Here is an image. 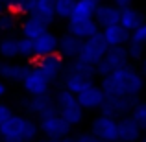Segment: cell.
<instances>
[{
  "label": "cell",
  "instance_id": "obj_29",
  "mask_svg": "<svg viewBox=\"0 0 146 142\" xmlns=\"http://www.w3.org/2000/svg\"><path fill=\"white\" fill-rule=\"evenodd\" d=\"M17 17L19 15H15L13 11H4L2 15H0V33L2 32H13L15 28H17Z\"/></svg>",
  "mask_w": 146,
  "mask_h": 142
},
{
  "label": "cell",
  "instance_id": "obj_42",
  "mask_svg": "<svg viewBox=\"0 0 146 142\" xmlns=\"http://www.w3.org/2000/svg\"><path fill=\"white\" fill-rule=\"evenodd\" d=\"M91 2H93V4H100V2H102V0H91Z\"/></svg>",
  "mask_w": 146,
  "mask_h": 142
},
{
  "label": "cell",
  "instance_id": "obj_19",
  "mask_svg": "<svg viewBox=\"0 0 146 142\" xmlns=\"http://www.w3.org/2000/svg\"><path fill=\"white\" fill-rule=\"evenodd\" d=\"M82 46V41L76 39L70 33H65V35L57 37V53H59L63 59H76Z\"/></svg>",
  "mask_w": 146,
  "mask_h": 142
},
{
  "label": "cell",
  "instance_id": "obj_21",
  "mask_svg": "<svg viewBox=\"0 0 146 142\" xmlns=\"http://www.w3.org/2000/svg\"><path fill=\"white\" fill-rule=\"evenodd\" d=\"M118 24L122 26L124 30H128V32H133L135 28H139V26L144 24V17L141 11H137L135 7H124V9H120V18H118Z\"/></svg>",
  "mask_w": 146,
  "mask_h": 142
},
{
  "label": "cell",
  "instance_id": "obj_28",
  "mask_svg": "<svg viewBox=\"0 0 146 142\" xmlns=\"http://www.w3.org/2000/svg\"><path fill=\"white\" fill-rule=\"evenodd\" d=\"M129 118H131V120L135 122L141 129H146V103H143V102L135 103V105H133V109H131Z\"/></svg>",
  "mask_w": 146,
  "mask_h": 142
},
{
  "label": "cell",
  "instance_id": "obj_14",
  "mask_svg": "<svg viewBox=\"0 0 146 142\" xmlns=\"http://www.w3.org/2000/svg\"><path fill=\"white\" fill-rule=\"evenodd\" d=\"M98 32H100V28L96 26V22L93 18H87V20H68V26H67V33L74 35L80 41L89 39V37H93Z\"/></svg>",
  "mask_w": 146,
  "mask_h": 142
},
{
  "label": "cell",
  "instance_id": "obj_36",
  "mask_svg": "<svg viewBox=\"0 0 146 142\" xmlns=\"http://www.w3.org/2000/svg\"><path fill=\"white\" fill-rule=\"evenodd\" d=\"M113 6H117L118 9H124V7L131 6V0H113Z\"/></svg>",
  "mask_w": 146,
  "mask_h": 142
},
{
  "label": "cell",
  "instance_id": "obj_8",
  "mask_svg": "<svg viewBox=\"0 0 146 142\" xmlns=\"http://www.w3.org/2000/svg\"><path fill=\"white\" fill-rule=\"evenodd\" d=\"M35 67L39 68L41 72H43L44 78H46L50 83H54V81H57V78H59L61 72H63V68H65V59L59 55V53H50V55L37 57Z\"/></svg>",
  "mask_w": 146,
  "mask_h": 142
},
{
  "label": "cell",
  "instance_id": "obj_10",
  "mask_svg": "<svg viewBox=\"0 0 146 142\" xmlns=\"http://www.w3.org/2000/svg\"><path fill=\"white\" fill-rule=\"evenodd\" d=\"M76 96V102H78V105L82 107L83 111H93V109H100L104 103V100H106V96H104L102 89H100L98 85H89L85 87V89L82 90V92L74 94Z\"/></svg>",
  "mask_w": 146,
  "mask_h": 142
},
{
  "label": "cell",
  "instance_id": "obj_15",
  "mask_svg": "<svg viewBox=\"0 0 146 142\" xmlns=\"http://www.w3.org/2000/svg\"><path fill=\"white\" fill-rule=\"evenodd\" d=\"M26 109L30 111L32 114L39 118H44V116H50V114L56 113V105H54V100L50 98L48 94H43V96H33L30 102H26Z\"/></svg>",
  "mask_w": 146,
  "mask_h": 142
},
{
  "label": "cell",
  "instance_id": "obj_30",
  "mask_svg": "<svg viewBox=\"0 0 146 142\" xmlns=\"http://www.w3.org/2000/svg\"><path fill=\"white\" fill-rule=\"evenodd\" d=\"M17 46H19V55L24 59H35V52H33V41L21 37L17 39Z\"/></svg>",
  "mask_w": 146,
  "mask_h": 142
},
{
  "label": "cell",
  "instance_id": "obj_26",
  "mask_svg": "<svg viewBox=\"0 0 146 142\" xmlns=\"http://www.w3.org/2000/svg\"><path fill=\"white\" fill-rule=\"evenodd\" d=\"M74 4H76V0H54V17L68 18Z\"/></svg>",
  "mask_w": 146,
  "mask_h": 142
},
{
  "label": "cell",
  "instance_id": "obj_4",
  "mask_svg": "<svg viewBox=\"0 0 146 142\" xmlns=\"http://www.w3.org/2000/svg\"><path fill=\"white\" fill-rule=\"evenodd\" d=\"M37 127H39V133H43L48 140H61L65 137H68L72 131V125L68 122H65L57 113L44 116V118H39Z\"/></svg>",
  "mask_w": 146,
  "mask_h": 142
},
{
  "label": "cell",
  "instance_id": "obj_31",
  "mask_svg": "<svg viewBox=\"0 0 146 142\" xmlns=\"http://www.w3.org/2000/svg\"><path fill=\"white\" fill-rule=\"evenodd\" d=\"M68 70L78 72V74H83V76H87V78H94V76H96V74H94V67H93V65H87V63H83V61H80V59H72Z\"/></svg>",
  "mask_w": 146,
  "mask_h": 142
},
{
  "label": "cell",
  "instance_id": "obj_11",
  "mask_svg": "<svg viewBox=\"0 0 146 142\" xmlns=\"http://www.w3.org/2000/svg\"><path fill=\"white\" fill-rule=\"evenodd\" d=\"M118 18H120V9L113 4H104L100 2L94 7V15H93V20L96 22L98 28H107V26H113L118 24Z\"/></svg>",
  "mask_w": 146,
  "mask_h": 142
},
{
  "label": "cell",
  "instance_id": "obj_2",
  "mask_svg": "<svg viewBox=\"0 0 146 142\" xmlns=\"http://www.w3.org/2000/svg\"><path fill=\"white\" fill-rule=\"evenodd\" d=\"M54 105H56V113L70 125H78L83 122V109L78 105L76 96L72 92L65 89L57 90L56 98H54Z\"/></svg>",
  "mask_w": 146,
  "mask_h": 142
},
{
  "label": "cell",
  "instance_id": "obj_43",
  "mask_svg": "<svg viewBox=\"0 0 146 142\" xmlns=\"http://www.w3.org/2000/svg\"><path fill=\"white\" fill-rule=\"evenodd\" d=\"M139 142H146V140H143V139H139Z\"/></svg>",
  "mask_w": 146,
  "mask_h": 142
},
{
  "label": "cell",
  "instance_id": "obj_5",
  "mask_svg": "<svg viewBox=\"0 0 146 142\" xmlns=\"http://www.w3.org/2000/svg\"><path fill=\"white\" fill-rule=\"evenodd\" d=\"M107 48L109 46L104 43L102 33L98 32V33H94L93 37L82 41V46H80V52H78V57H76V59L94 67L96 63H100V59H102L104 53L107 52Z\"/></svg>",
  "mask_w": 146,
  "mask_h": 142
},
{
  "label": "cell",
  "instance_id": "obj_12",
  "mask_svg": "<svg viewBox=\"0 0 146 142\" xmlns=\"http://www.w3.org/2000/svg\"><path fill=\"white\" fill-rule=\"evenodd\" d=\"M22 124H24V116L11 114L4 124H0V140L22 142Z\"/></svg>",
  "mask_w": 146,
  "mask_h": 142
},
{
  "label": "cell",
  "instance_id": "obj_35",
  "mask_svg": "<svg viewBox=\"0 0 146 142\" xmlns=\"http://www.w3.org/2000/svg\"><path fill=\"white\" fill-rule=\"evenodd\" d=\"M76 142H100L96 137L93 135H87V133H83V135H78L76 137Z\"/></svg>",
  "mask_w": 146,
  "mask_h": 142
},
{
  "label": "cell",
  "instance_id": "obj_9",
  "mask_svg": "<svg viewBox=\"0 0 146 142\" xmlns=\"http://www.w3.org/2000/svg\"><path fill=\"white\" fill-rule=\"evenodd\" d=\"M91 135L100 142H117V120L100 114L91 125Z\"/></svg>",
  "mask_w": 146,
  "mask_h": 142
},
{
  "label": "cell",
  "instance_id": "obj_24",
  "mask_svg": "<svg viewBox=\"0 0 146 142\" xmlns=\"http://www.w3.org/2000/svg\"><path fill=\"white\" fill-rule=\"evenodd\" d=\"M41 17L46 24L54 22V0H33V13Z\"/></svg>",
  "mask_w": 146,
  "mask_h": 142
},
{
  "label": "cell",
  "instance_id": "obj_39",
  "mask_svg": "<svg viewBox=\"0 0 146 142\" xmlns=\"http://www.w3.org/2000/svg\"><path fill=\"white\" fill-rule=\"evenodd\" d=\"M11 2H13V0H0V4H4V6H9Z\"/></svg>",
  "mask_w": 146,
  "mask_h": 142
},
{
  "label": "cell",
  "instance_id": "obj_40",
  "mask_svg": "<svg viewBox=\"0 0 146 142\" xmlns=\"http://www.w3.org/2000/svg\"><path fill=\"white\" fill-rule=\"evenodd\" d=\"M35 142H57V140H48V139H39V140H35Z\"/></svg>",
  "mask_w": 146,
  "mask_h": 142
},
{
  "label": "cell",
  "instance_id": "obj_22",
  "mask_svg": "<svg viewBox=\"0 0 146 142\" xmlns=\"http://www.w3.org/2000/svg\"><path fill=\"white\" fill-rule=\"evenodd\" d=\"M94 7H96V4H93L91 0H76L68 20H87V18H93Z\"/></svg>",
  "mask_w": 146,
  "mask_h": 142
},
{
  "label": "cell",
  "instance_id": "obj_20",
  "mask_svg": "<svg viewBox=\"0 0 146 142\" xmlns=\"http://www.w3.org/2000/svg\"><path fill=\"white\" fill-rule=\"evenodd\" d=\"M63 83H65V90H68V92H72V94H78V92H82L85 87L93 85V78H87V76L78 74V72L67 70Z\"/></svg>",
  "mask_w": 146,
  "mask_h": 142
},
{
  "label": "cell",
  "instance_id": "obj_41",
  "mask_svg": "<svg viewBox=\"0 0 146 142\" xmlns=\"http://www.w3.org/2000/svg\"><path fill=\"white\" fill-rule=\"evenodd\" d=\"M4 11H6V6H4V4H0V15H2Z\"/></svg>",
  "mask_w": 146,
  "mask_h": 142
},
{
  "label": "cell",
  "instance_id": "obj_38",
  "mask_svg": "<svg viewBox=\"0 0 146 142\" xmlns=\"http://www.w3.org/2000/svg\"><path fill=\"white\" fill-rule=\"evenodd\" d=\"M57 142H76V139H70V137H65V139L57 140Z\"/></svg>",
  "mask_w": 146,
  "mask_h": 142
},
{
  "label": "cell",
  "instance_id": "obj_44",
  "mask_svg": "<svg viewBox=\"0 0 146 142\" xmlns=\"http://www.w3.org/2000/svg\"><path fill=\"white\" fill-rule=\"evenodd\" d=\"M0 68H2V63H0Z\"/></svg>",
  "mask_w": 146,
  "mask_h": 142
},
{
  "label": "cell",
  "instance_id": "obj_23",
  "mask_svg": "<svg viewBox=\"0 0 146 142\" xmlns=\"http://www.w3.org/2000/svg\"><path fill=\"white\" fill-rule=\"evenodd\" d=\"M28 67L26 65H17V63H6L0 68V78L7 79V81H22Z\"/></svg>",
  "mask_w": 146,
  "mask_h": 142
},
{
  "label": "cell",
  "instance_id": "obj_37",
  "mask_svg": "<svg viewBox=\"0 0 146 142\" xmlns=\"http://www.w3.org/2000/svg\"><path fill=\"white\" fill-rule=\"evenodd\" d=\"M4 94H6V83H4L2 79H0V98H2Z\"/></svg>",
  "mask_w": 146,
  "mask_h": 142
},
{
  "label": "cell",
  "instance_id": "obj_32",
  "mask_svg": "<svg viewBox=\"0 0 146 142\" xmlns=\"http://www.w3.org/2000/svg\"><path fill=\"white\" fill-rule=\"evenodd\" d=\"M126 52H128V57H129V59L139 61L141 57H143V53H144V44L128 41V48H126Z\"/></svg>",
  "mask_w": 146,
  "mask_h": 142
},
{
  "label": "cell",
  "instance_id": "obj_33",
  "mask_svg": "<svg viewBox=\"0 0 146 142\" xmlns=\"http://www.w3.org/2000/svg\"><path fill=\"white\" fill-rule=\"evenodd\" d=\"M129 41L144 44V41H146V26L143 24V26H139V28H135L133 32H129Z\"/></svg>",
  "mask_w": 146,
  "mask_h": 142
},
{
  "label": "cell",
  "instance_id": "obj_27",
  "mask_svg": "<svg viewBox=\"0 0 146 142\" xmlns=\"http://www.w3.org/2000/svg\"><path fill=\"white\" fill-rule=\"evenodd\" d=\"M39 137V127H37V122L32 118H24V124H22V142H35Z\"/></svg>",
  "mask_w": 146,
  "mask_h": 142
},
{
  "label": "cell",
  "instance_id": "obj_16",
  "mask_svg": "<svg viewBox=\"0 0 146 142\" xmlns=\"http://www.w3.org/2000/svg\"><path fill=\"white\" fill-rule=\"evenodd\" d=\"M100 33H102L104 43H106L109 48H113V46H124V44L129 41V32H128V30H124L120 24L107 26V28H104Z\"/></svg>",
  "mask_w": 146,
  "mask_h": 142
},
{
  "label": "cell",
  "instance_id": "obj_13",
  "mask_svg": "<svg viewBox=\"0 0 146 142\" xmlns=\"http://www.w3.org/2000/svg\"><path fill=\"white\" fill-rule=\"evenodd\" d=\"M143 129L129 116H122L117 120V142H139Z\"/></svg>",
  "mask_w": 146,
  "mask_h": 142
},
{
  "label": "cell",
  "instance_id": "obj_25",
  "mask_svg": "<svg viewBox=\"0 0 146 142\" xmlns=\"http://www.w3.org/2000/svg\"><path fill=\"white\" fill-rule=\"evenodd\" d=\"M0 55L4 59H15L19 57V46H17V37L9 35L0 39Z\"/></svg>",
  "mask_w": 146,
  "mask_h": 142
},
{
  "label": "cell",
  "instance_id": "obj_45",
  "mask_svg": "<svg viewBox=\"0 0 146 142\" xmlns=\"http://www.w3.org/2000/svg\"><path fill=\"white\" fill-rule=\"evenodd\" d=\"M0 39H2V37H0Z\"/></svg>",
  "mask_w": 146,
  "mask_h": 142
},
{
  "label": "cell",
  "instance_id": "obj_34",
  "mask_svg": "<svg viewBox=\"0 0 146 142\" xmlns=\"http://www.w3.org/2000/svg\"><path fill=\"white\" fill-rule=\"evenodd\" d=\"M13 114V111H11L9 105H6V103H0V124H4V122L7 120V118Z\"/></svg>",
  "mask_w": 146,
  "mask_h": 142
},
{
  "label": "cell",
  "instance_id": "obj_7",
  "mask_svg": "<svg viewBox=\"0 0 146 142\" xmlns=\"http://www.w3.org/2000/svg\"><path fill=\"white\" fill-rule=\"evenodd\" d=\"M139 103V96H126V98H106L102 103V114L109 116L113 120L122 118L128 111L133 109V105Z\"/></svg>",
  "mask_w": 146,
  "mask_h": 142
},
{
  "label": "cell",
  "instance_id": "obj_3",
  "mask_svg": "<svg viewBox=\"0 0 146 142\" xmlns=\"http://www.w3.org/2000/svg\"><path fill=\"white\" fill-rule=\"evenodd\" d=\"M129 57L126 52V46H113L107 48V52L104 53V57L100 59V63L94 65V74L106 78L107 74H111L113 70H118L122 67H128Z\"/></svg>",
  "mask_w": 146,
  "mask_h": 142
},
{
  "label": "cell",
  "instance_id": "obj_17",
  "mask_svg": "<svg viewBox=\"0 0 146 142\" xmlns=\"http://www.w3.org/2000/svg\"><path fill=\"white\" fill-rule=\"evenodd\" d=\"M48 32V24L43 20L41 17H37V15H26L24 22H22L21 26V33L22 37H26V39H37V37L41 35V33Z\"/></svg>",
  "mask_w": 146,
  "mask_h": 142
},
{
  "label": "cell",
  "instance_id": "obj_18",
  "mask_svg": "<svg viewBox=\"0 0 146 142\" xmlns=\"http://www.w3.org/2000/svg\"><path fill=\"white\" fill-rule=\"evenodd\" d=\"M33 52H35V59L50 53H57V35L50 32L41 33L37 39H33Z\"/></svg>",
  "mask_w": 146,
  "mask_h": 142
},
{
  "label": "cell",
  "instance_id": "obj_1",
  "mask_svg": "<svg viewBox=\"0 0 146 142\" xmlns=\"http://www.w3.org/2000/svg\"><path fill=\"white\" fill-rule=\"evenodd\" d=\"M102 92L106 98H126V96H139L143 90V76L128 67H122L118 70H113L102 78V85H100Z\"/></svg>",
  "mask_w": 146,
  "mask_h": 142
},
{
  "label": "cell",
  "instance_id": "obj_6",
  "mask_svg": "<svg viewBox=\"0 0 146 142\" xmlns=\"http://www.w3.org/2000/svg\"><path fill=\"white\" fill-rule=\"evenodd\" d=\"M21 83H22V87H24V90L32 96V98L33 96L48 94V89H50V85H52L37 67H28V70H26V74H24V78H22Z\"/></svg>",
  "mask_w": 146,
  "mask_h": 142
}]
</instances>
